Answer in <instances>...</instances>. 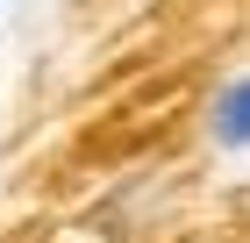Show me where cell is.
<instances>
[{"instance_id":"obj_1","label":"cell","mask_w":250,"mask_h":243,"mask_svg":"<svg viewBox=\"0 0 250 243\" xmlns=\"http://www.w3.org/2000/svg\"><path fill=\"white\" fill-rule=\"evenodd\" d=\"M208 143L214 150H250V72L229 79V86L208 100Z\"/></svg>"}]
</instances>
